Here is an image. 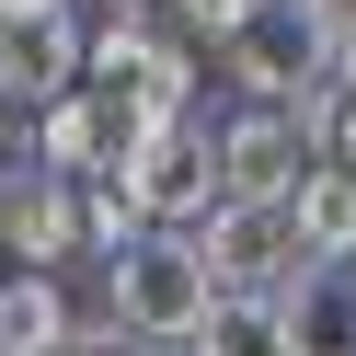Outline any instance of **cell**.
I'll return each mask as SVG.
<instances>
[{
	"mask_svg": "<svg viewBox=\"0 0 356 356\" xmlns=\"http://www.w3.org/2000/svg\"><path fill=\"white\" fill-rule=\"evenodd\" d=\"M207 310H218V287H207V264H195L184 230H138L127 253H104V322H115L127 345L184 356L195 333H207Z\"/></svg>",
	"mask_w": 356,
	"mask_h": 356,
	"instance_id": "6da1fadb",
	"label": "cell"
},
{
	"mask_svg": "<svg viewBox=\"0 0 356 356\" xmlns=\"http://www.w3.org/2000/svg\"><path fill=\"white\" fill-rule=\"evenodd\" d=\"M81 70H92L104 115H115L127 138H149V127L195 115V47L161 24V12H104V35L81 47Z\"/></svg>",
	"mask_w": 356,
	"mask_h": 356,
	"instance_id": "7a4b0ae2",
	"label": "cell"
},
{
	"mask_svg": "<svg viewBox=\"0 0 356 356\" xmlns=\"http://www.w3.org/2000/svg\"><path fill=\"white\" fill-rule=\"evenodd\" d=\"M104 184H115L149 230H184V218L218 207V149H207V127H195V115H172V127H149V138H127Z\"/></svg>",
	"mask_w": 356,
	"mask_h": 356,
	"instance_id": "3957f363",
	"label": "cell"
},
{
	"mask_svg": "<svg viewBox=\"0 0 356 356\" xmlns=\"http://www.w3.org/2000/svg\"><path fill=\"white\" fill-rule=\"evenodd\" d=\"M195 264H207L218 299H276L299 276V230H287V195H218L207 230H184Z\"/></svg>",
	"mask_w": 356,
	"mask_h": 356,
	"instance_id": "277c9868",
	"label": "cell"
},
{
	"mask_svg": "<svg viewBox=\"0 0 356 356\" xmlns=\"http://www.w3.org/2000/svg\"><path fill=\"white\" fill-rule=\"evenodd\" d=\"M58 92H81V12L70 0H0V104L47 115Z\"/></svg>",
	"mask_w": 356,
	"mask_h": 356,
	"instance_id": "5b68a950",
	"label": "cell"
},
{
	"mask_svg": "<svg viewBox=\"0 0 356 356\" xmlns=\"http://www.w3.org/2000/svg\"><path fill=\"white\" fill-rule=\"evenodd\" d=\"M207 149H218V195H287L310 172V115L299 104H230L207 127Z\"/></svg>",
	"mask_w": 356,
	"mask_h": 356,
	"instance_id": "8992f818",
	"label": "cell"
},
{
	"mask_svg": "<svg viewBox=\"0 0 356 356\" xmlns=\"http://www.w3.org/2000/svg\"><path fill=\"white\" fill-rule=\"evenodd\" d=\"M0 253H24L35 276H58V264L81 253V184H58L47 161H35L24 184H0Z\"/></svg>",
	"mask_w": 356,
	"mask_h": 356,
	"instance_id": "52a82bcc",
	"label": "cell"
},
{
	"mask_svg": "<svg viewBox=\"0 0 356 356\" xmlns=\"http://www.w3.org/2000/svg\"><path fill=\"white\" fill-rule=\"evenodd\" d=\"M115 149H127V127L104 115L92 81H81V92H58L47 115H35V161H47L58 184H104V172H115Z\"/></svg>",
	"mask_w": 356,
	"mask_h": 356,
	"instance_id": "ba28073f",
	"label": "cell"
},
{
	"mask_svg": "<svg viewBox=\"0 0 356 356\" xmlns=\"http://www.w3.org/2000/svg\"><path fill=\"white\" fill-rule=\"evenodd\" d=\"M276 333H287V356H356V276L345 264H299L276 287Z\"/></svg>",
	"mask_w": 356,
	"mask_h": 356,
	"instance_id": "9c48e42d",
	"label": "cell"
},
{
	"mask_svg": "<svg viewBox=\"0 0 356 356\" xmlns=\"http://www.w3.org/2000/svg\"><path fill=\"white\" fill-rule=\"evenodd\" d=\"M287 230H299V264H356V172L310 161L287 184Z\"/></svg>",
	"mask_w": 356,
	"mask_h": 356,
	"instance_id": "30bf717a",
	"label": "cell"
},
{
	"mask_svg": "<svg viewBox=\"0 0 356 356\" xmlns=\"http://www.w3.org/2000/svg\"><path fill=\"white\" fill-rule=\"evenodd\" d=\"M0 356H70V287L58 276H0Z\"/></svg>",
	"mask_w": 356,
	"mask_h": 356,
	"instance_id": "8fae6325",
	"label": "cell"
},
{
	"mask_svg": "<svg viewBox=\"0 0 356 356\" xmlns=\"http://www.w3.org/2000/svg\"><path fill=\"white\" fill-rule=\"evenodd\" d=\"M184 356H287L276 299H218V310H207V333H195Z\"/></svg>",
	"mask_w": 356,
	"mask_h": 356,
	"instance_id": "7c38bea8",
	"label": "cell"
},
{
	"mask_svg": "<svg viewBox=\"0 0 356 356\" xmlns=\"http://www.w3.org/2000/svg\"><path fill=\"white\" fill-rule=\"evenodd\" d=\"M149 12H161L184 47H230L241 24H264V0H149Z\"/></svg>",
	"mask_w": 356,
	"mask_h": 356,
	"instance_id": "4fadbf2b",
	"label": "cell"
},
{
	"mask_svg": "<svg viewBox=\"0 0 356 356\" xmlns=\"http://www.w3.org/2000/svg\"><path fill=\"white\" fill-rule=\"evenodd\" d=\"M24 172H35V115L0 104V184H24Z\"/></svg>",
	"mask_w": 356,
	"mask_h": 356,
	"instance_id": "5bb4252c",
	"label": "cell"
},
{
	"mask_svg": "<svg viewBox=\"0 0 356 356\" xmlns=\"http://www.w3.org/2000/svg\"><path fill=\"white\" fill-rule=\"evenodd\" d=\"M322 138H333V172H356V92H345V104L322 115Z\"/></svg>",
	"mask_w": 356,
	"mask_h": 356,
	"instance_id": "9a60e30c",
	"label": "cell"
},
{
	"mask_svg": "<svg viewBox=\"0 0 356 356\" xmlns=\"http://www.w3.org/2000/svg\"><path fill=\"white\" fill-rule=\"evenodd\" d=\"M0 276H12V253H0Z\"/></svg>",
	"mask_w": 356,
	"mask_h": 356,
	"instance_id": "2e32d148",
	"label": "cell"
}]
</instances>
